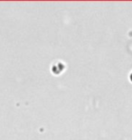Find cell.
Masks as SVG:
<instances>
[{"label":"cell","instance_id":"1","mask_svg":"<svg viewBox=\"0 0 132 140\" xmlns=\"http://www.w3.org/2000/svg\"><path fill=\"white\" fill-rule=\"evenodd\" d=\"M130 79H131V81H132V74L130 75Z\"/></svg>","mask_w":132,"mask_h":140}]
</instances>
